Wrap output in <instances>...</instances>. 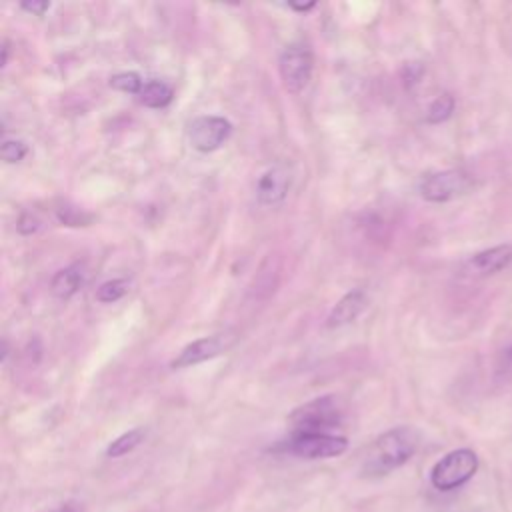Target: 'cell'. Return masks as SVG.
<instances>
[{
    "mask_svg": "<svg viewBox=\"0 0 512 512\" xmlns=\"http://www.w3.org/2000/svg\"><path fill=\"white\" fill-rule=\"evenodd\" d=\"M420 434L412 426H398L380 434L366 450L360 474L364 478H382L404 466L418 450Z\"/></svg>",
    "mask_w": 512,
    "mask_h": 512,
    "instance_id": "6da1fadb",
    "label": "cell"
},
{
    "mask_svg": "<svg viewBox=\"0 0 512 512\" xmlns=\"http://www.w3.org/2000/svg\"><path fill=\"white\" fill-rule=\"evenodd\" d=\"M480 460L472 448H456L444 454L430 470V484L438 492H450L464 486L476 472Z\"/></svg>",
    "mask_w": 512,
    "mask_h": 512,
    "instance_id": "7a4b0ae2",
    "label": "cell"
},
{
    "mask_svg": "<svg viewBox=\"0 0 512 512\" xmlns=\"http://www.w3.org/2000/svg\"><path fill=\"white\" fill-rule=\"evenodd\" d=\"M278 448L298 458L320 460L344 454L348 440L332 432H292Z\"/></svg>",
    "mask_w": 512,
    "mask_h": 512,
    "instance_id": "3957f363",
    "label": "cell"
},
{
    "mask_svg": "<svg viewBox=\"0 0 512 512\" xmlns=\"http://www.w3.org/2000/svg\"><path fill=\"white\" fill-rule=\"evenodd\" d=\"M292 432H330L340 426L342 410L338 398L320 396L298 406L290 416Z\"/></svg>",
    "mask_w": 512,
    "mask_h": 512,
    "instance_id": "277c9868",
    "label": "cell"
},
{
    "mask_svg": "<svg viewBox=\"0 0 512 512\" xmlns=\"http://www.w3.org/2000/svg\"><path fill=\"white\" fill-rule=\"evenodd\" d=\"M474 188V176L464 170H440L426 174L420 180V196L426 202H450L458 196L468 194Z\"/></svg>",
    "mask_w": 512,
    "mask_h": 512,
    "instance_id": "5b68a950",
    "label": "cell"
},
{
    "mask_svg": "<svg viewBox=\"0 0 512 512\" xmlns=\"http://www.w3.org/2000/svg\"><path fill=\"white\" fill-rule=\"evenodd\" d=\"M278 70L282 84L290 94L302 92L308 86L314 70V58L310 48L300 42L288 44L278 58Z\"/></svg>",
    "mask_w": 512,
    "mask_h": 512,
    "instance_id": "8992f818",
    "label": "cell"
},
{
    "mask_svg": "<svg viewBox=\"0 0 512 512\" xmlns=\"http://www.w3.org/2000/svg\"><path fill=\"white\" fill-rule=\"evenodd\" d=\"M232 134V124L222 116H200L188 126V140L200 152L218 150Z\"/></svg>",
    "mask_w": 512,
    "mask_h": 512,
    "instance_id": "52a82bcc",
    "label": "cell"
},
{
    "mask_svg": "<svg viewBox=\"0 0 512 512\" xmlns=\"http://www.w3.org/2000/svg\"><path fill=\"white\" fill-rule=\"evenodd\" d=\"M234 340H236V336H232V334H214V336L194 340L178 352V356L170 362V368H174V370L188 368V366L200 364L204 360H210V358L222 354L224 350H228L234 344Z\"/></svg>",
    "mask_w": 512,
    "mask_h": 512,
    "instance_id": "ba28073f",
    "label": "cell"
},
{
    "mask_svg": "<svg viewBox=\"0 0 512 512\" xmlns=\"http://www.w3.org/2000/svg\"><path fill=\"white\" fill-rule=\"evenodd\" d=\"M512 266V244H500L476 252L464 264L466 272L472 276H492Z\"/></svg>",
    "mask_w": 512,
    "mask_h": 512,
    "instance_id": "9c48e42d",
    "label": "cell"
},
{
    "mask_svg": "<svg viewBox=\"0 0 512 512\" xmlns=\"http://www.w3.org/2000/svg\"><path fill=\"white\" fill-rule=\"evenodd\" d=\"M290 188V170L282 164L268 168L256 184V196L260 204L264 206H274L280 204Z\"/></svg>",
    "mask_w": 512,
    "mask_h": 512,
    "instance_id": "30bf717a",
    "label": "cell"
},
{
    "mask_svg": "<svg viewBox=\"0 0 512 512\" xmlns=\"http://www.w3.org/2000/svg\"><path fill=\"white\" fill-rule=\"evenodd\" d=\"M364 306H366V294H364V290L356 288V290L346 292V294L334 304V308L330 310V314H328V318H326V326H328V328H338V326L350 324L352 320L358 318V314L364 310Z\"/></svg>",
    "mask_w": 512,
    "mask_h": 512,
    "instance_id": "8fae6325",
    "label": "cell"
},
{
    "mask_svg": "<svg viewBox=\"0 0 512 512\" xmlns=\"http://www.w3.org/2000/svg\"><path fill=\"white\" fill-rule=\"evenodd\" d=\"M80 286H82V272L74 266L58 270L50 282L52 294L60 300H68L70 296H74Z\"/></svg>",
    "mask_w": 512,
    "mask_h": 512,
    "instance_id": "7c38bea8",
    "label": "cell"
},
{
    "mask_svg": "<svg viewBox=\"0 0 512 512\" xmlns=\"http://www.w3.org/2000/svg\"><path fill=\"white\" fill-rule=\"evenodd\" d=\"M140 102L148 108H164L172 102L174 90L162 80H148L140 90Z\"/></svg>",
    "mask_w": 512,
    "mask_h": 512,
    "instance_id": "4fadbf2b",
    "label": "cell"
},
{
    "mask_svg": "<svg viewBox=\"0 0 512 512\" xmlns=\"http://www.w3.org/2000/svg\"><path fill=\"white\" fill-rule=\"evenodd\" d=\"M146 432L142 428H132L124 434H120L116 440H112L106 448V456L110 458H120V456H126L128 452H132L142 440H144Z\"/></svg>",
    "mask_w": 512,
    "mask_h": 512,
    "instance_id": "5bb4252c",
    "label": "cell"
},
{
    "mask_svg": "<svg viewBox=\"0 0 512 512\" xmlns=\"http://www.w3.org/2000/svg\"><path fill=\"white\" fill-rule=\"evenodd\" d=\"M54 214H56L58 222L64 224V226H88V224H92V220H94L92 214H88V212H84L82 208L72 206V204H68V202H60V204L54 208Z\"/></svg>",
    "mask_w": 512,
    "mask_h": 512,
    "instance_id": "9a60e30c",
    "label": "cell"
},
{
    "mask_svg": "<svg viewBox=\"0 0 512 512\" xmlns=\"http://www.w3.org/2000/svg\"><path fill=\"white\" fill-rule=\"evenodd\" d=\"M454 106H456L454 96H450V94H440V96H436V98L430 102L428 110H426V122H430V124H440V122L448 120V118L452 116V112H454Z\"/></svg>",
    "mask_w": 512,
    "mask_h": 512,
    "instance_id": "2e32d148",
    "label": "cell"
},
{
    "mask_svg": "<svg viewBox=\"0 0 512 512\" xmlns=\"http://www.w3.org/2000/svg\"><path fill=\"white\" fill-rule=\"evenodd\" d=\"M130 282L124 278H114V280H106L104 284L98 286L96 290V300L102 304H112L116 300H120L126 292H128Z\"/></svg>",
    "mask_w": 512,
    "mask_h": 512,
    "instance_id": "e0dca14e",
    "label": "cell"
},
{
    "mask_svg": "<svg viewBox=\"0 0 512 512\" xmlns=\"http://www.w3.org/2000/svg\"><path fill=\"white\" fill-rule=\"evenodd\" d=\"M110 86L114 90H120V92H126V94H140L144 82L136 72H120V74H114L110 78Z\"/></svg>",
    "mask_w": 512,
    "mask_h": 512,
    "instance_id": "ac0fdd59",
    "label": "cell"
},
{
    "mask_svg": "<svg viewBox=\"0 0 512 512\" xmlns=\"http://www.w3.org/2000/svg\"><path fill=\"white\" fill-rule=\"evenodd\" d=\"M0 154L4 162H20L28 154V146L24 140H4Z\"/></svg>",
    "mask_w": 512,
    "mask_h": 512,
    "instance_id": "d6986e66",
    "label": "cell"
},
{
    "mask_svg": "<svg viewBox=\"0 0 512 512\" xmlns=\"http://www.w3.org/2000/svg\"><path fill=\"white\" fill-rule=\"evenodd\" d=\"M424 74V66L420 62H406L404 68H402V80H404V86L406 88H412L420 82Z\"/></svg>",
    "mask_w": 512,
    "mask_h": 512,
    "instance_id": "ffe728a7",
    "label": "cell"
},
{
    "mask_svg": "<svg viewBox=\"0 0 512 512\" xmlns=\"http://www.w3.org/2000/svg\"><path fill=\"white\" fill-rule=\"evenodd\" d=\"M38 228H40V220H38L34 214H30V212H24V214L18 218V222H16V230H18L20 234H24V236L34 234Z\"/></svg>",
    "mask_w": 512,
    "mask_h": 512,
    "instance_id": "44dd1931",
    "label": "cell"
},
{
    "mask_svg": "<svg viewBox=\"0 0 512 512\" xmlns=\"http://www.w3.org/2000/svg\"><path fill=\"white\" fill-rule=\"evenodd\" d=\"M20 8L34 14V16H44V12L50 8V2H46V0H26V2L20 4Z\"/></svg>",
    "mask_w": 512,
    "mask_h": 512,
    "instance_id": "7402d4cb",
    "label": "cell"
},
{
    "mask_svg": "<svg viewBox=\"0 0 512 512\" xmlns=\"http://www.w3.org/2000/svg\"><path fill=\"white\" fill-rule=\"evenodd\" d=\"M44 512H84V504L78 500H66V502H60L54 508L44 510Z\"/></svg>",
    "mask_w": 512,
    "mask_h": 512,
    "instance_id": "603a6c76",
    "label": "cell"
},
{
    "mask_svg": "<svg viewBox=\"0 0 512 512\" xmlns=\"http://www.w3.org/2000/svg\"><path fill=\"white\" fill-rule=\"evenodd\" d=\"M498 372L500 374H512V344L502 352L500 356V364H498Z\"/></svg>",
    "mask_w": 512,
    "mask_h": 512,
    "instance_id": "cb8c5ba5",
    "label": "cell"
},
{
    "mask_svg": "<svg viewBox=\"0 0 512 512\" xmlns=\"http://www.w3.org/2000/svg\"><path fill=\"white\" fill-rule=\"evenodd\" d=\"M316 6V2H308V4H296V2H288V8L296 10V12H308Z\"/></svg>",
    "mask_w": 512,
    "mask_h": 512,
    "instance_id": "d4e9b609",
    "label": "cell"
},
{
    "mask_svg": "<svg viewBox=\"0 0 512 512\" xmlns=\"http://www.w3.org/2000/svg\"><path fill=\"white\" fill-rule=\"evenodd\" d=\"M6 60H8V42H4L2 46V66H6Z\"/></svg>",
    "mask_w": 512,
    "mask_h": 512,
    "instance_id": "484cf974",
    "label": "cell"
}]
</instances>
